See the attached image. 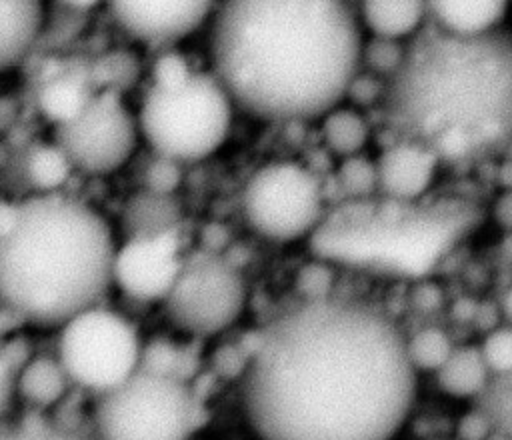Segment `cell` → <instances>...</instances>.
Segmentation results:
<instances>
[{"instance_id": "cell-19", "label": "cell", "mask_w": 512, "mask_h": 440, "mask_svg": "<svg viewBox=\"0 0 512 440\" xmlns=\"http://www.w3.org/2000/svg\"><path fill=\"white\" fill-rule=\"evenodd\" d=\"M348 266L336 256L310 248L294 256L286 274V300L312 304L346 292Z\"/></svg>"}, {"instance_id": "cell-17", "label": "cell", "mask_w": 512, "mask_h": 440, "mask_svg": "<svg viewBox=\"0 0 512 440\" xmlns=\"http://www.w3.org/2000/svg\"><path fill=\"white\" fill-rule=\"evenodd\" d=\"M364 38L414 44L430 30L428 0H352Z\"/></svg>"}, {"instance_id": "cell-29", "label": "cell", "mask_w": 512, "mask_h": 440, "mask_svg": "<svg viewBox=\"0 0 512 440\" xmlns=\"http://www.w3.org/2000/svg\"><path fill=\"white\" fill-rule=\"evenodd\" d=\"M410 46L412 44L364 38L362 50H360V68L390 82L402 70L408 58Z\"/></svg>"}, {"instance_id": "cell-18", "label": "cell", "mask_w": 512, "mask_h": 440, "mask_svg": "<svg viewBox=\"0 0 512 440\" xmlns=\"http://www.w3.org/2000/svg\"><path fill=\"white\" fill-rule=\"evenodd\" d=\"M46 26V0H0V74L28 60Z\"/></svg>"}, {"instance_id": "cell-31", "label": "cell", "mask_w": 512, "mask_h": 440, "mask_svg": "<svg viewBox=\"0 0 512 440\" xmlns=\"http://www.w3.org/2000/svg\"><path fill=\"white\" fill-rule=\"evenodd\" d=\"M388 84H390L388 80H384L380 76H374V74L360 68L356 72V76L352 78V82H350L342 100L380 116L384 106H386Z\"/></svg>"}, {"instance_id": "cell-22", "label": "cell", "mask_w": 512, "mask_h": 440, "mask_svg": "<svg viewBox=\"0 0 512 440\" xmlns=\"http://www.w3.org/2000/svg\"><path fill=\"white\" fill-rule=\"evenodd\" d=\"M328 188L336 208H368L380 202L374 152L330 162L326 166Z\"/></svg>"}, {"instance_id": "cell-2", "label": "cell", "mask_w": 512, "mask_h": 440, "mask_svg": "<svg viewBox=\"0 0 512 440\" xmlns=\"http://www.w3.org/2000/svg\"><path fill=\"white\" fill-rule=\"evenodd\" d=\"M202 42L244 120L286 130L344 98L364 34L352 0H220Z\"/></svg>"}, {"instance_id": "cell-7", "label": "cell", "mask_w": 512, "mask_h": 440, "mask_svg": "<svg viewBox=\"0 0 512 440\" xmlns=\"http://www.w3.org/2000/svg\"><path fill=\"white\" fill-rule=\"evenodd\" d=\"M256 280L232 252H188L160 302L168 324L188 342L214 344L250 328L256 316Z\"/></svg>"}, {"instance_id": "cell-14", "label": "cell", "mask_w": 512, "mask_h": 440, "mask_svg": "<svg viewBox=\"0 0 512 440\" xmlns=\"http://www.w3.org/2000/svg\"><path fill=\"white\" fill-rule=\"evenodd\" d=\"M380 116L346 100L332 104L312 124V140L330 162L374 152L382 132Z\"/></svg>"}, {"instance_id": "cell-34", "label": "cell", "mask_w": 512, "mask_h": 440, "mask_svg": "<svg viewBox=\"0 0 512 440\" xmlns=\"http://www.w3.org/2000/svg\"><path fill=\"white\" fill-rule=\"evenodd\" d=\"M14 392H16V372L6 362L2 348H0V418L8 410Z\"/></svg>"}, {"instance_id": "cell-36", "label": "cell", "mask_w": 512, "mask_h": 440, "mask_svg": "<svg viewBox=\"0 0 512 440\" xmlns=\"http://www.w3.org/2000/svg\"><path fill=\"white\" fill-rule=\"evenodd\" d=\"M492 296H494V300H496L500 318L512 322V280H508L506 284L494 288Z\"/></svg>"}, {"instance_id": "cell-12", "label": "cell", "mask_w": 512, "mask_h": 440, "mask_svg": "<svg viewBox=\"0 0 512 440\" xmlns=\"http://www.w3.org/2000/svg\"><path fill=\"white\" fill-rule=\"evenodd\" d=\"M220 0H106L114 26L134 44L160 50L202 38Z\"/></svg>"}, {"instance_id": "cell-6", "label": "cell", "mask_w": 512, "mask_h": 440, "mask_svg": "<svg viewBox=\"0 0 512 440\" xmlns=\"http://www.w3.org/2000/svg\"><path fill=\"white\" fill-rule=\"evenodd\" d=\"M136 120L148 150L184 168L222 156L246 122L232 94L206 62L176 84H146Z\"/></svg>"}, {"instance_id": "cell-1", "label": "cell", "mask_w": 512, "mask_h": 440, "mask_svg": "<svg viewBox=\"0 0 512 440\" xmlns=\"http://www.w3.org/2000/svg\"><path fill=\"white\" fill-rule=\"evenodd\" d=\"M248 332L234 404L252 440H402L412 428L424 382L404 352V318L384 300H284Z\"/></svg>"}, {"instance_id": "cell-9", "label": "cell", "mask_w": 512, "mask_h": 440, "mask_svg": "<svg viewBox=\"0 0 512 440\" xmlns=\"http://www.w3.org/2000/svg\"><path fill=\"white\" fill-rule=\"evenodd\" d=\"M56 352L70 384L100 396L138 370L142 340L122 314L96 304L60 324Z\"/></svg>"}, {"instance_id": "cell-35", "label": "cell", "mask_w": 512, "mask_h": 440, "mask_svg": "<svg viewBox=\"0 0 512 440\" xmlns=\"http://www.w3.org/2000/svg\"><path fill=\"white\" fill-rule=\"evenodd\" d=\"M18 208H20V202L0 198V240L6 238L8 232L14 228L18 218Z\"/></svg>"}, {"instance_id": "cell-16", "label": "cell", "mask_w": 512, "mask_h": 440, "mask_svg": "<svg viewBox=\"0 0 512 440\" xmlns=\"http://www.w3.org/2000/svg\"><path fill=\"white\" fill-rule=\"evenodd\" d=\"M430 30L454 40H484L512 24V0H428Z\"/></svg>"}, {"instance_id": "cell-30", "label": "cell", "mask_w": 512, "mask_h": 440, "mask_svg": "<svg viewBox=\"0 0 512 440\" xmlns=\"http://www.w3.org/2000/svg\"><path fill=\"white\" fill-rule=\"evenodd\" d=\"M478 216L494 240L512 238V182L496 184L486 194Z\"/></svg>"}, {"instance_id": "cell-38", "label": "cell", "mask_w": 512, "mask_h": 440, "mask_svg": "<svg viewBox=\"0 0 512 440\" xmlns=\"http://www.w3.org/2000/svg\"><path fill=\"white\" fill-rule=\"evenodd\" d=\"M498 160H500V166L508 168L512 172V130L504 136L500 148H498Z\"/></svg>"}, {"instance_id": "cell-21", "label": "cell", "mask_w": 512, "mask_h": 440, "mask_svg": "<svg viewBox=\"0 0 512 440\" xmlns=\"http://www.w3.org/2000/svg\"><path fill=\"white\" fill-rule=\"evenodd\" d=\"M462 338L444 318L404 320V352L422 382L448 360Z\"/></svg>"}, {"instance_id": "cell-5", "label": "cell", "mask_w": 512, "mask_h": 440, "mask_svg": "<svg viewBox=\"0 0 512 440\" xmlns=\"http://www.w3.org/2000/svg\"><path fill=\"white\" fill-rule=\"evenodd\" d=\"M334 210L326 168L298 150L262 154L242 172L232 194V222L262 254L310 250Z\"/></svg>"}, {"instance_id": "cell-33", "label": "cell", "mask_w": 512, "mask_h": 440, "mask_svg": "<svg viewBox=\"0 0 512 440\" xmlns=\"http://www.w3.org/2000/svg\"><path fill=\"white\" fill-rule=\"evenodd\" d=\"M458 412V434L462 440H486L492 432L498 430L494 424V414L484 406V402L458 408Z\"/></svg>"}, {"instance_id": "cell-4", "label": "cell", "mask_w": 512, "mask_h": 440, "mask_svg": "<svg viewBox=\"0 0 512 440\" xmlns=\"http://www.w3.org/2000/svg\"><path fill=\"white\" fill-rule=\"evenodd\" d=\"M116 244L108 220L86 200L32 194L0 240V304L36 326H60L96 306L112 284Z\"/></svg>"}, {"instance_id": "cell-23", "label": "cell", "mask_w": 512, "mask_h": 440, "mask_svg": "<svg viewBox=\"0 0 512 440\" xmlns=\"http://www.w3.org/2000/svg\"><path fill=\"white\" fill-rule=\"evenodd\" d=\"M456 284L438 270L406 278L402 290L404 320H440L446 316Z\"/></svg>"}, {"instance_id": "cell-25", "label": "cell", "mask_w": 512, "mask_h": 440, "mask_svg": "<svg viewBox=\"0 0 512 440\" xmlns=\"http://www.w3.org/2000/svg\"><path fill=\"white\" fill-rule=\"evenodd\" d=\"M22 172L34 194H52L62 192L74 166L56 142H38L28 148Z\"/></svg>"}, {"instance_id": "cell-37", "label": "cell", "mask_w": 512, "mask_h": 440, "mask_svg": "<svg viewBox=\"0 0 512 440\" xmlns=\"http://www.w3.org/2000/svg\"><path fill=\"white\" fill-rule=\"evenodd\" d=\"M72 12H92L106 6V0H60Z\"/></svg>"}, {"instance_id": "cell-15", "label": "cell", "mask_w": 512, "mask_h": 440, "mask_svg": "<svg viewBox=\"0 0 512 440\" xmlns=\"http://www.w3.org/2000/svg\"><path fill=\"white\" fill-rule=\"evenodd\" d=\"M496 380L486 368L474 338H462L448 360L424 380L426 396L438 398L452 408L486 402Z\"/></svg>"}, {"instance_id": "cell-8", "label": "cell", "mask_w": 512, "mask_h": 440, "mask_svg": "<svg viewBox=\"0 0 512 440\" xmlns=\"http://www.w3.org/2000/svg\"><path fill=\"white\" fill-rule=\"evenodd\" d=\"M204 422V400L194 380L138 368L100 394L94 408L96 440H190Z\"/></svg>"}, {"instance_id": "cell-26", "label": "cell", "mask_w": 512, "mask_h": 440, "mask_svg": "<svg viewBox=\"0 0 512 440\" xmlns=\"http://www.w3.org/2000/svg\"><path fill=\"white\" fill-rule=\"evenodd\" d=\"M126 218L134 230L132 236L156 234L178 230L182 208L176 194H158L142 188L138 196L126 206Z\"/></svg>"}, {"instance_id": "cell-39", "label": "cell", "mask_w": 512, "mask_h": 440, "mask_svg": "<svg viewBox=\"0 0 512 440\" xmlns=\"http://www.w3.org/2000/svg\"><path fill=\"white\" fill-rule=\"evenodd\" d=\"M486 440H512V432H504V430H496L492 432Z\"/></svg>"}, {"instance_id": "cell-20", "label": "cell", "mask_w": 512, "mask_h": 440, "mask_svg": "<svg viewBox=\"0 0 512 440\" xmlns=\"http://www.w3.org/2000/svg\"><path fill=\"white\" fill-rule=\"evenodd\" d=\"M96 90L90 72L60 68L46 74L34 94L38 114L54 128L72 120Z\"/></svg>"}, {"instance_id": "cell-13", "label": "cell", "mask_w": 512, "mask_h": 440, "mask_svg": "<svg viewBox=\"0 0 512 440\" xmlns=\"http://www.w3.org/2000/svg\"><path fill=\"white\" fill-rule=\"evenodd\" d=\"M182 232L130 236L114 252L112 284L136 302H162L172 288L184 258Z\"/></svg>"}, {"instance_id": "cell-28", "label": "cell", "mask_w": 512, "mask_h": 440, "mask_svg": "<svg viewBox=\"0 0 512 440\" xmlns=\"http://www.w3.org/2000/svg\"><path fill=\"white\" fill-rule=\"evenodd\" d=\"M0 440H96L94 434L82 432L74 424L48 420L34 412L16 424L0 426Z\"/></svg>"}, {"instance_id": "cell-27", "label": "cell", "mask_w": 512, "mask_h": 440, "mask_svg": "<svg viewBox=\"0 0 512 440\" xmlns=\"http://www.w3.org/2000/svg\"><path fill=\"white\" fill-rule=\"evenodd\" d=\"M474 342L496 384L512 382V322H494L476 334Z\"/></svg>"}, {"instance_id": "cell-24", "label": "cell", "mask_w": 512, "mask_h": 440, "mask_svg": "<svg viewBox=\"0 0 512 440\" xmlns=\"http://www.w3.org/2000/svg\"><path fill=\"white\" fill-rule=\"evenodd\" d=\"M68 376L58 358L32 356L16 372V392L36 408L56 406L68 390Z\"/></svg>"}, {"instance_id": "cell-11", "label": "cell", "mask_w": 512, "mask_h": 440, "mask_svg": "<svg viewBox=\"0 0 512 440\" xmlns=\"http://www.w3.org/2000/svg\"><path fill=\"white\" fill-rule=\"evenodd\" d=\"M374 160L380 202L394 208H422L440 200L452 172L434 144L402 130L380 136Z\"/></svg>"}, {"instance_id": "cell-10", "label": "cell", "mask_w": 512, "mask_h": 440, "mask_svg": "<svg viewBox=\"0 0 512 440\" xmlns=\"http://www.w3.org/2000/svg\"><path fill=\"white\" fill-rule=\"evenodd\" d=\"M54 142L88 176H108L122 170L136 154L140 128L122 92L96 88L86 106L54 128Z\"/></svg>"}, {"instance_id": "cell-3", "label": "cell", "mask_w": 512, "mask_h": 440, "mask_svg": "<svg viewBox=\"0 0 512 440\" xmlns=\"http://www.w3.org/2000/svg\"><path fill=\"white\" fill-rule=\"evenodd\" d=\"M380 118L434 144L450 170L496 156L512 130V34L454 40L428 30L390 80Z\"/></svg>"}, {"instance_id": "cell-32", "label": "cell", "mask_w": 512, "mask_h": 440, "mask_svg": "<svg viewBox=\"0 0 512 440\" xmlns=\"http://www.w3.org/2000/svg\"><path fill=\"white\" fill-rule=\"evenodd\" d=\"M182 172L184 166H180L178 162L152 154V162L146 166L142 174V188L158 194H176L182 184Z\"/></svg>"}]
</instances>
